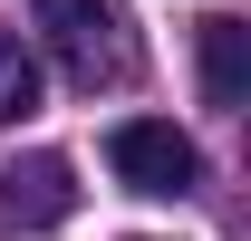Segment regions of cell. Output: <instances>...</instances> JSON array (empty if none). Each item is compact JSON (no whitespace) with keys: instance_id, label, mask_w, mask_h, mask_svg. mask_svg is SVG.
Returning a JSON list of instances; mask_svg holds the SVG:
<instances>
[{"instance_id":"3","label":"cell","mask_w":251,"mask_h":241,"mask_svg":"<svg viewBox=\"0 0 251 241\" xmlns=\"http://www.w3.org/2000/svg\"><path fill=\"white\" fill-rule=\"evenodd\" d=\"M68 212H77V174H68V154H29V164L0 174V222H10V232H58Z\"/></svg>"},{"instance_id":"2","label":"cell","mask_w":251,"mask_h":241,"mask_svg":"<svg viewBox=\"0 0 251 241\" xmlns=\"http://www.w3.org/2000/svg\"><path fill=\"white\" fill-rule=\"evenodd\" d=\"M106 164H116L126 193H145V203H174V193H193L203 183V154H193L184 125H164V116H126L106 125Z\"/></svg>"},{"instance_id":"1","label":"cell","mask_w":251,"mask_h":241,"mask_svg":"<svg viewBox=\"0 0 251 241\" xmlns=\"http://www.w3.org/2000/svg\"><path fill=\"white\" fill-rule=\"evenodd\" d=\"M39 10V39L58 48V68L77 87H126L135 77V29H126L116 0H29Z\"/></svg>"},{"instance_id":"5","label":"cell","mask_w":251,"mask_h":241,"mask_svg":"<svg viewBox=\"0 0 251 241\" xmlns=\"http://www.w3.org/2000/svg\"><path fill=\"white\" fill-rule=\"evenodd\" d=\"M20 116H39V58L0 29V125H20Z\"/></svg>"},{"instance_id":"4","label":"cell","mask_w":251,"mask_h":241,"mask_svg":"<svg viewBox=\"0 0 251 241\" xmlns=\"http://www.w3.org/2000/svg\"><path fill=\"white\" fill-rule=\"evenodd\" d=\"M193 48H203V96L213 106H242L251 96V29H242V10L193 20Z\"/></svg>"},{"instance_id":"6","label":"cell","mask_w":251,"mask_h":241,"mask_svg":"<svg viewBox=\"0 0 251 241\" xmlns=\"http://www.w3.org/2000/svg\"><path fill=\"white\" fill-rule=\"evenodd\" d=\"M126 241H155V232H126Z\"/></svg>"}]
</instances>
